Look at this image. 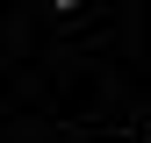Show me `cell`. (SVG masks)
<instances>
[{"label": "cell", "instance_id": "obj_1", "mask_svg": "<svg viewBox=\"0 0 151 143\" xmlns=\"http://www.w3.org/2000/svg\"><path fill=\"white\" fill-rule=\"evenodd\" d=\"M50 7H65V14H72V7H79V0H50Z\"/></svg>", "mask_w": 151, "mask_h": 143}]
</instances>
